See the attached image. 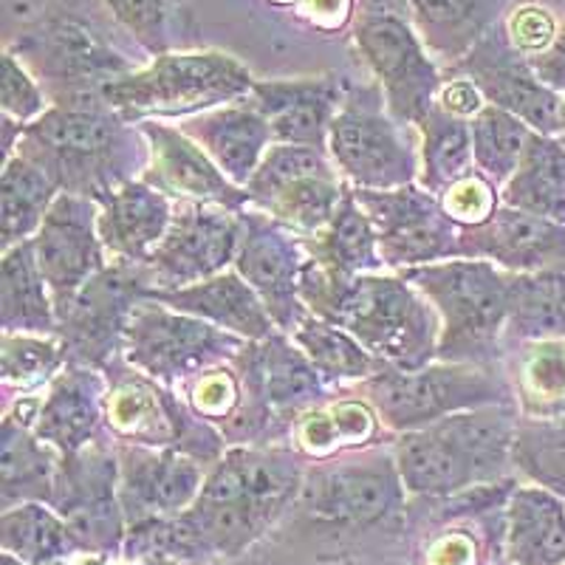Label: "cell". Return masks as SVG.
<instances>
[{
	"label": "cell",
	"instance_id": "obj_1",
	"mask_svg": "<svg viewBox=\"0 0 565 565\" xmlns=\"http://www.w3.org/2000/svg\"><path fill=\"white\" fill-rule=\"evenodd\" d=\"M309 458L291 444H238L206 469L199 501L128 529L122 559L210 565L235 559L271 532L300 498Z\"/></svg>",
	"mask_w": 565,
	"mask_h": 565
},
{
	"label": "cell",
	"instance_id": "obj_2",
	"mask_svg": "<svg viewBox=\"0 0 565 565\" xmlns=\"http://www.w3.org/2000/svg\"><path fill=\"white\" fill-rule=\"evenodd\" d=\"M300 300L311 315L345 328L385 365L416 371L436 362L438 311L398 271L337 275L309 257L300 277Z\"/></svg>",
	"mask_w": 565,
	"mask_h": 565
},
{
	"label": "cell",
	"instance_id": "obj_3",
	"mask_svg": "<svg viewBox=\"0 0 565 565\" xmlns=\"http://www.w3.org/2000/svg\"><path fill=\"white\" fill-rule=\"evenodd\" d=\"M14 153L26 156L63 193L99 201L148 170V139L105 103L52 105L20 130Z\"/></svg>",
	"mask_w": 565,
	"mask_h": 565
},
{
	"label": "cell",
	"instance_id": "obj_4",
	"mask_svg": "<svg viewBox=\"0 0 565 565\" xmlns=\"http://www.w3.org/2000/svg\"><path fill=\"white\" fill-rule=\"evenodd\" d=\"M518 405H487L396 436L398 476L407 494L436 501L512 478Z\"/></svg>",
	"mask_w": 565,
	"mask_h": 565
},
{
	"label": "cell",
	"instance_id": "obj_5",
	"mask_svg": "<svg viewBox=\"0 0 565 565\" xmlns=\"http://www.w3.org/2000/svg\"><path fill=\"white\" fill-rule=\"evenodd\" d=\"M407 489L393 444L309 461L297 509L302 526L328 534H385L407 526Z\"/></svg>",
	"mask_w": 565,
	"mask_h": 565
},
{
	"label": "cell",
	"instance_id": "obj_6",
	"mask_svg": "<svg viewBox=\"0 0 565 565\" xmlns=\"http://www.w3.org/2000/svg\"><path fill=\"white\" fill-rule=\"evenodd\" d=\"M398 275L413 282L441 320V362L501 367V345L512 309V271L476 257L413 266Z\"/></svg>",
	"mask_w": 565,
	"mask_h": 565
},
{
	"label": "cell",
	"instance_id": "obj_7",
	"mask_svg": "<svg viewBox=\"0 0 565 565\" xmlns=\"http://www.w3.org/2000/svg\"><path fill=\"white\" fill-rule=\"evenodd\" d=\"M257 79L224 52H168L103 88L108 108L128 119L181 122L246 99Z\"/></svg>",
	"mask_w": 565,
	"mask_h": 565
},
{
	"label": "cell",
	"instance_id": "obj_8",
	"mask_svg": "<svg viewBox=\"0 0 565 565\" xmlns=\"http://www.w3.org/2000/svg\"><path fill=\"white\" fill-rule=\"evenodd\" d=\"M360 393L393 436L422 430L463 411L487 405H514L512 387L501 367L472 362H430L416 371L385 365L371 380L351 387Z\"/></svg>",
	"mask_w": 565,
	"mask_h": 565
},
{
	"label": "cell",
	"instance_id": "obj_9",
	"mask_svg": "<svg viewBox=\"0 0 565 565\" xmlns=\"http://www.w3.org/2000/svg\"><path fill=\"white\" fill-rule=\"evenodd\" d=\"M328 153L342 179L362 190H396L418 184L422 136L387 110L385 94L373 85H348L345 103L337 110Z\"/></svg>",
	"mask_w": 565,
	"mask_h": 565
},
{
	"label": "cell",
	"instance_id": "obj_10",
	"mask_svg": "<svg viewBox=\"0 0 565 565\" xmlns=\"http://www.w3.org/2000/svg\"><path fill=\"white\" fill-rule=\"evenodd\" d=\"M105 422L114 441L141 444L156 450H179L212 467L230 444L215 424L190 411L173 387L150 380L119 360L108 367Z\"/></svg>",
	"mask_w": 565,
	"mask_h": 565
},
{
	"label": "cell",
	"instance_id": "obj_11",
	"mask_svg": "<svg viewBox=\"0 0 565 565\" xmlns=\"http://www.w3.org/2000/svg\"><path fill=\"white\" fill-rule=\"evenodd\" d=\"M246 342L249 340L230 334L212 322L141 297L125 331L122 360L175 391L193 382L199 373L235 360Z\"/></svg>",
	"mask_w": 565,
	"mask_h": 565
},
{
	"label": "cell",
	"instance_id": "obj_12",
	"mask_svg": "<svg viewBox=\"0 0 565 565\" xmlns=\"http://www.w3.org/2000/svg\"><path fill=\"white\" fill-rule=\"evenodd\" d=\"M345 184L328 150L275 141L246 184V195L249 206L302 238H315L334 218Z\"/></svg>",
	"mask_w": 565,
	"mask_h": 565
},
{
	"label": "cell",
	"instance_id": "obj_13",
	"mask_svg": "<svg viewBox=\"0 0 565 565\" xmlns=\"http://www.w3.org/2000/svg\"><path fill=\"white\" fill-rule=\"evenodd\" d=\"M353 40L385 94L393 119L416 128L436 105L444 79L407 14L362 9L353 23Z\"/></svg>",
	"mask_w": 565,
	"mask_h": 565
},
{
	"label": "cell",
	"instance_id": "obj_14",
	"mask_svg": "<svg viewBox=\"0 0 565 565\" xmlns=\"http://www.w3.org/2000/svg\"><path fill=\"white\" fill-rule=\"evenodd\" d=\"M9 52L32 71L54 105L105 103V85L141 68L74 20H49Z\"/></svg>",
	"mask_w": 565,
	"mask_h": 565
},
{
	"label": "cell",
	"instance_id": "obj_15",
	"mask_svg": "<svg viewBox=\"0 0 565 565\" xmlns=\"http://www.w3.org/2000/svg\"><path fill=\"white\" fill-rule=\"evenodd\" d=\"M150 289L141 264H108L74 297L57 306V340L68 365L108 371L122 360L125 331L134 306Z\"/></svg>",
	"mask_w": 565,
	"mask_h": 565
},
{
	"label": "cell",
	"instance_id": "obj_16",
	"mask_svg": "<svg viewBox=\"0 0 565 565\" xmlns=\"http://www.w3.org/2000/svg\"><path fill=\"white\" fill-rule=\"evenodd\" d=\"M52 507L63 514L85 552L122 557L128 521L119 501V458L114 438L63 456Z\"/></svg>",
	"mask_w": 565,
	"mask_h": 565
},
{
	"label": "cell",
	"instance_id": "obj_17",
	"mask_svg": "<svg viewBox=\"0 0 565 565\" xmlns=\"http://www.w3.org/2000/svg\"><path fill=\"white\" fill-rule=\"evenodd\" d=\"M353 193L371 218L385 269L402 271L458 257L461 224H456L441 199L427 193L422 184L396 190L353 186Z\"/></svg>",
	"mask_w": 565,
	"mask_h": 565
},
{
	"label": "cell",
	"instance_id": "obj_18",
	"mask_svg": "<svg viewBox=\"0 0 565 565\" xmlns=\"http://www.w3.org/2000/svg\"><path fill=\"white\" fill-rule=\"evenodd\" d=\"M241 212L204 201H173L168 235L141 264L150 289H181L232 269L244 235Z\"/></svg>",
	"mask_w": 565,
	"mask_h": 565
},
{
	"label": "cell",
	"instance_id": "obj_19",
	"mask_svg": "<svg viewBox=\"0 0 565 565\" xmlns=\"http://www.w3.org/2000/svg\"><path fill=\"white\" fill-rule=\"evenodd\" d=\"M241 221L244 235L232 266L260 295L275 326L291 334L297 322L309 315L300 300V277L309 264L306 241L255 206H246Z\"/></svg>",
	"mask_w": 565,
	"mask_h": 565
},
{
	"label": "cell",
	"instance_id": "obj_20",
	"mask_svg": "<svg viewBox=\"0 0 565 565\" xmlns=\"http://www.w3.org/2000/svg\"><path fill=\"white\" fill-rule=\"evenodd\" d=\"M450 74L472 79L489 105L523 119L534 134L559 136L565 99L557 90L540 83L529 57L514 52L503 23L492 29L461 63L452 65Z\"/></svg>",
	"mask_w": 565,
	"mask_h": 565
},
{
	"label": "cell",
	"instance_id": "obj_21",
	"mask_svg": "<svg viewBox=\"0 0 565 565\" xmlns=\"http://www.w3.org/2000/svg\"><path fill=\"white\" fill-rule=\"evenodd\" d=\"M40 269H43L54 302L77 295L90 277L108 266L99 238V204L74 193H60L34 235Z\"/></svg>",
	"mask_w": 565,
	"mask_h": 565
},
{
	"label": "cell",
	"instance_id": "obj_22",
	"mask_svg": "<svg viewBox=\"0 0 565 565\" xmlns=\"http://www.w3.org/2000/svg\"><path fill=\"white\" fill-rule=\"evenodd\" d=\"M119 501L128 529L190 509L206 478V463L179 450L116 441Z\"/></svg>",
	"mask_w": 565,
	"mask_h": 565
},
{
	"label": "cell",
	"instance_id": "obj_23",
	"mask_svg": "<svg viewBox=\"0 0 565 565\" xmlns=\"http://www.w3.org/2000/svg\"><path fill=\"white\" fill-rule=\"evenodd\" d=\"M148 139L150 161L141 179L173 201H204L241 212L249 206L244 186L232 184L215 161L179 125L145 119L136 122Z\"/></svg>",
	"mask_w": 565,
	"mask_h": 565
},
{
	"label": "cell",
	"instance_id": "obj_24",
	"mask_svg": "<svg viewBox=\"0 0 565 565\" xmlns=\"http://www.w3.org/2000/svg\"><path fill=\"white\" fill-rule=\"evenodd\" d=\"M458 257L489 260L514 275L557 269L565 266V226L501 204L483 224L461 226Z\"/></svg>",
	"mask_w": 565,
	"mask_h": 565
},
{
	"label": "cell",
	"instance_id": "obj_25",
	"mask_svg": "<svg viewBox=\"0 0 565 565\" xmlns=\"http://www.w3.org/2000/svg\"><path fill=\"white\" fill-rule=\"evenodd\" d=\"M108 373L85 365H65L40 396L34 427L43 441L63 456L85 450L90 444L114 438L105 422Z\"/></svg>",
	"mask_w": 565,
	"mask_h": 565
},
{
	"label": "cell",
	"instance_id": "obj_26",
	"mask_svg": "<svg viewBox=\"0 0 565 565\" xmlns=\"http://www.w3.org/2000/svg\"><path fill=\"white\" fill-rule=\"evenodd\" d=\"M348 85L337 74L297 79H257L249 103L266 116L277 145L328 150V134Z\"/></svg>",
	"mask_w": 565,
	"mask_h": 565
},
{
	"label": "cell",
	"instance_id": "obj_27",
	"mask_svg": "<svg viewBox=\"0 0 565 565\" xmlns=\"http://www.w3.org/2000/svg\"><path fill=\"white\" fill-rule=\"evenodd\" d=\"M145 297L159 300L181 315H193L199 320L224 328L230 334L244 337L249 342L269 340L280 328L271 320L269 309L249 282L235 271V266L206 280L181 286V289H150Z\"/></svg>",
	"mask_w": 565,
	"mask_h": 565
},
{
	"label": "cell",
	"instance_id": "obj_28",
	"mask_svg": "<svg viewBox=\"0 0 565 565\" xmlns=\"http://www.w3.org/2000/svg\"><path fill=\"white\" fill-rule=\"evenodd\" d=\"M179 128L193 141H199L204 153L221 168L232 184L244 186L260 168L264 156L275 145L271 125L266 116L249 103V97L224 108L181 119Z\"/></svg>",
	"mask_w": 565,
	"mask_h": 565
},
{
	"label": "cell",
	"instance_id": "obj_29",
	"mask_svg": "<svg viewBox=\"0 0 565 565\" xmlns=\"http://www.w3.org/2000/svg\"><path fill=\"white\" fill-rule=\"evenodd\" d=\"M99 204V238L116 264H145L173 221V199L145 179L116 186Z\"/></svg>",
	"mask_w": 565,
	"mask_h": 565
},
{
	"label": "cell",
	"instance_id": "obj_30",
	"mask_svg": "<svg viewBox=\"0 0 565 565\" xmlns=\"http://www.w3.org/2000/svg\"><path fill=\"white\" fill-rule=\"evenodd\" d=\"M387 436L393 433L382 424L380 413L360 393L340 387L328 402L297 418L289 444L309 461H322L340 452L380 447Z\"/></svg>",
	"mask_w": 565,
	"mask_h": 565
},
{
	"label": "cell",
	"instance_id": "obj_31",
	"mask_svg": "<svg viewBox=\"0 0 565 565\" xmlns=\"http://www.w3.org/2000/svg\"><path fill=\"white\" fill-rule=\"evenodd\" d=\"M507 9L509 0H405L407 20L427 52L450 68L501 26Z\"/></svg>",
	"mask_w": 565,
	"mask_h": 565
},
{
	"label": "cell",
	"instance_id": "obj_32",
	"mask_svg": "<svg viewBox=\"0 0 565 565\" xmlns=\"http://www.w3.org/2000/svg\"><path fill=\"white\" fill-rule=\"evenodd\" d=\"M503 554L512 565H565V501L543 487H514L503 507Z\"/></svg>",
	"mask_w": 565,
	"mask_h": 565
},
{
	"label": "cell",
	"instance_id": "obj_33",
	"mask_svg": "<svg viewBox=\"0 0 565 565\" xmlns=\"http://www.w3.org/2000/svg\"><path fill=\"white\" fill-rule=\"evenodd\" d=\"M0 328L3 334L57 337V302L40 269L34 238L3 252Z\"/></svg>",
	"mask_w": 565,
	"mask_h": 565
},
{
	"label": "cell",
	"instance_id": "obj_34",
	"mask_svg": "<svg viewBox=\"0 0 565 565\" xmlns=\"http://www.w3.org/2000/svg\"><path fill=\"white\" fill-rule=\"evenodd\" d=\"M63 452L38 436L32 427L3 416L0 424V509L18 503L52 507Z\"/></svg>",
	"mask_w": 565,
	"mask_h": 565
},
{
	"label": "cell",
	"instance_id": "obj_35",
	"mask_svg": "<svg viewBox=\"0 0 565 565\" xmlns=\"http://www.w3.org/2000/svg\"><path fill=\"white\" fill-rule=\"evenodd\" d=\"M306 241V252L315 264L337 271V275H367L385 271V260L380 255V241L373 232L367 212L362 210L353 186L345 184L334 218L328 221L322 232Z\"/></svg>",
	"mask_w": 565,
	"mask_h": 565
},
{
	"label": "cell",
	"instance_id": "obj_36",
	"mask_svg": "<svg viewBox=\"0 0 565 565\" xmlns=\"http://www.w3.org/2000/svg\"><path fill=\"white\" fill-rule=\"evenodd\" d=\"M501 204L565 226V145L557 136L532 134L521 164L501 186Z\"/></svg>",
	"mask_w": 565,
	"mask_h": 565
},
{
	"label": "cell",
	"instance_id": "obj_37",
	"mask_svg": "<svg viewBox=\"0 0 565 565\" xmlns=\"http://www.w3.org/2000/svg\"><path fill=\"white\" fill-rule=\"evenodd\" d=\"M0 548L26 565H60L88 554L63 514L49 503H18L0 512Z\"/></svg>",
	"mask_w": 565,
	"mask_h": 565
},
{
	"label": "cell",
	"instance_id": "obj_38",
	"mask_svg": "<svg viewBox=\"0 0 565 565\" xmlns=\"http://www.w3.org/2000/svg\"><path fill=\"white\" fill-rule=\"evenodd\" d=\"M63 193L45 170H40L26 156L3 159L0 175V244L3 252L23 241L34 238L43 224L45 212L52 210L57 195Z\"/></svg>",
	"mask_w": 565,
	"mask_h": 565
},
{
	"label": "cell",
	"instance_id": "obj_39",
	"mask_svg": "<svg viewBox=\"0 0 565 565\" xmlns=\"http://www.w3.org/2000/svg\"><path fill=\"white\" fill-rule=\"evenodd\" d=\"M289 337L331 387L360 385L385 367V362L376 360L356 337L348 334L345 328L322 320L311 311L297 322Z\"/></svg>",
	"mask_w": 565,
	"mask_h": 565
},
{
	"label": "cell",
	"instance_id": "obj_40",
	"mask_svg": "<svg viewBox=\"0 0 565 565\" xmlns=\"http://www.w3.org/2000/svg\"><path fill=\"white\" fill-rule=\"evenodd\" d=\"M422 136V173L418 184L441 199L452 184L476 173L472 156V128L469 119L433 105V110L416 125Z\"/></svg>",
	"mask_w": 565,
	"mask_h": 565
},
{
	"label": "cell",
	"instance_id": "obj_41",
	"mask_svg": "<svg viewBox=\"0 0 565 565\" xmlns=\"http://www.w3.org/2000/svg\"><path fill=\"white\" fill-rule=\"evenodd\" d=\"M507 380L521 416H565V340L526 342Z\"/></svg>",
	"mask_w": 565,
	"mask_h": 565
},
{
	"label": "cell",
	"instance_id": "obj_42",
	"mask_svg": "<svg viewBox=\"0 0 565 565\" xmlns=\"http://www.w3.org/2000/svg\"><path fill=\"white\" fill-rule=\"evenodd\" d=\"M507 334L514 340H565V266L529 275L512 271Z\"/></svg>",
	"mask_w": 565,
	"mask_h": 565
},
{
	"label": "cell",
	"instance_id": "obj_43",
	"mask_svg": "<svg viewBox=\"0 0 565 565\" xmlns=\"http://www.w3.org/2000/svg\"><path fill=\"white\" fill-rule=\"evenodd\" d=\"M469 128H472V156L478 173L487 175L501 190L521 164L534 130L509 110L489 103L469 119Z\"/></svg>",
	"mask_w": 565,
	"mask_h": 565
},
{
	"label": "cell",
	"instance_id": "obj_44",
	"mask_svg": "<svg viewBox=\"0 0 565 565\" xmlns=\"http://www.w3.org/2000/svg\"><path fill=\"white\" fill-rule=\"evenodd\" d=\"M512 467L529 483L548 489L565 501V416H521L514 433Z\"/></svg>",
	"mask_w": 565,
	"mask_h": 565
},
{
	"label": "cell",
	"instance_id": "obj_45",
	"mask_svg": "<svg viewBox=\"0 0 565 565\" xmlns=\"http://www.w3.org/2000/svg\"><path fill=\"white\" fill-rule=\"evenodd\" d=\"M68 365L57 337L3 334L0 337V380L20 393L40 391Z\"/></svg>",
	"mask_w": 565,
	"mask_h": 565
},
{
	"label": "cell",
	"instance_id": "obj_46",
	"mask_svg": "<svg viewBox=\"0 0 565 565\" xmlns=\"http://www.w3.org/2000/svg\"><path fill=\"white\" fill-rule=\"evenodd\" d=\"M181 396H184V402L190 405V411H193L195 416L215 424L221 430L241 407L238 371H235L232 362L210 367V371L199 373L193 382H186V385L181 387Z\"/></svg>",
	"mask_w": 565,
	"mask_h": 565
},
{
	"label": "cell",
	"instance_id": "obj_47",
	"mask_svg": "<svg viewBox=\"0 0 565 565\" xmlns=\"http://www.w3.org/2000/svg\"><path fill=\"white\" fill-rule=\"evenodd\" d=\"M0 105L3 116L18 125H32L34 119L52 108V99L45 94L43 85L38 83L32 71L20 63L12 52H3V77H0Z\"/></svg>",
	"mask_w": 565,
	"mask_h": 565
},
{
	"label": "cell",
	"instance_id": "obj_48",
	"mask_svg": "<svg viewBox=\"0 0 565 565\" xmlns=\"http://www.w3.org/2000/svg\"><path fill=\"white\" fill-rule=\"evenodd\" d=\"M105 7L110 9L116 23L139 43V49L150 54V60L170 52L164 0H105Z\"/></svg>",
	"mask_w": 565,
	"mask_h": 565
},
{
	"label": "cell",
	"instance_id": "obj_49",
	"mask_svg": "<svg viewBox=\"0 0 565 565\" xmlns=\"http://www.w3.org/2000/svg\"><path fill=\"white\" fill-rule=\"evenodd\" d=\"M441 206L456 224L476 226L483 224L501 206V190L476 170L441 195Z\"/></svg>",
	"mask_w": 565,
	"mask_h": 565
},
{
	"label": "cell",
	"instance_id": "obj_50",
	"mask_svg": "<svg viewBox=\"0 0 565 565\" xmlns=\"http://www.w3.org/2000/svg\"><path fill=\"white\" fill-rule=\"evenodd\" d=\"M503 32L514 52H521L529 60L546 52L559 34L552 14L537 3H521V7L509 9L503 18Z\"/></svg>",
	"mask_w": 565,
	"mask_h": 565
},
{
	"label": "cell",
	"instance_id": "obj_51",
	"mask_svg": "<svg viewBox=\"0 0 565 565\" xmlns=\"http://www.w3.org/2000/svg\"><path fill=\"white\" fill-rule=\"evenodd\" d=\"M295 12L320 32H340L360 14L356 0H300Z\"/></svg>",
	"mask_w": 565,
	"mask_h": 565
},
{
	"label": "cell",
	"instance_id": "obj_52",
	"mask_svg": "<svg viewBox=\"0 0 565 565\" xmlns=\"http://www.w3.org/2000/svg\"><path fill=\"white\" fill-rule=\"evenodd\" d=\"M436 105L444 110H450V114L463 116V119H472L487 105V99H483V94L478 90V85L472 79L452 74V79H444Z\"/></svg>",
	"mask_w": 565,
	"mask_h": 565
},
{
	"label": "cell",
	"instance_id": "obj_53",
	"mask_svg": "<svg viewBox=\"0 0 565 565\" xmlns=\"http://www.w3.org/2000/svg\"><path fill=\"white\" fill-rule=\"evenodd\" d=\"M532 71L537 74V79L543 85H548L552 90H557L559 97L565 94V29L557 34L546 52L537 54V57L529 60Z\"/></svg>",
	"mask_w": 565,
	"mask_h": 565
},
{
	"label": "cell",
	"instance_id": "obj_54",
	"mask_svg": "<svg viewBox=\"0 0 565 565\" xmlns=\"http://www.w3.org/2000/svg\"><path fill=\"white\" fill-rule=\"evenodd\" d=\"M430 565H476V548L461 534H444L430 548Z\"/></svg>",
	"mask_w": 565,
	"mask_h": 565
},
{
	"label": "cell",
	"instance_id": "obj_55",
	"mask_svg": "<svg viewBox=\"0 0 565 565\" xmlns=\"http://www.w3.org/2000/svg\"><path fill=\"white\" fill-rule=\"evenodd\" d=\"M271 7H280V9H297L300 7V0H269Z\"/></svg>",
	"mask_w": 565,
	"mask_h": 565
},
{
	"label": "cell",
	"instance_id": "obj_56",
	"mask_svg": "<svg viewBox=\"0 0 565 565\" xmlns=\"http://www.w3.org/2000/svg\"><path fill=\"white\" fill-rule=\"evenodd\" d=\"M0 565H26V563H20V559L12 557V554H3V557H0Z\"/></svg>",
	"mask_w": 565,
	"mask_h": 565
},
{
	"label": "cell",
	"instance_id": "obj_57",
	"mask_svg": "<svg viewBox=\"0 0 565 565\" xmlns=\"http://www.w3.org/2000/svg\"><path fill=\"white\" fill-rule=\"evenodd\" d=\"M494 565H512V563H509V559L503 557V559H498V563H494Z\"/></svg>",
	"mask_w": 565,
	"mask_h": 565
},
{
	"label": "cell",
	"instance_id": "obj_58",
	"mask_svg": "<svg viewBox=\"0 0 565 565\" xmlns=\"http://www.w3.org/2000/svg\"><path fill=\"white\" fill-rule=\"evenodd\" d=\"M210 565H221V559H218V563H210Z\"/></svg>",
	"mask_w": 565,
	"mask_h": 565
}]
</instances>
